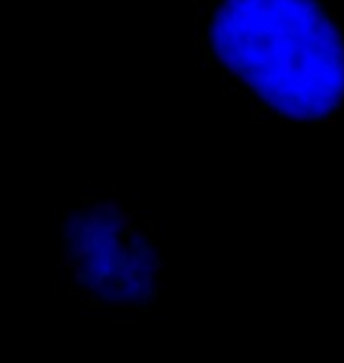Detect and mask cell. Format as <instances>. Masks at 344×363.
Segmentation results:
<instances>
[{
    "label": "cell",
    "mask_w": 344,
    "mask_h": 363,
    "mask_svg": "<svg viewBox=\"0 0 344 363\" xmlns=\"http://www.w3.org/2000/svg\"><path fill=\"white\" fill-rule=\"evenodd\" d=\"M197 49L255 120H344V12L335 0H195Z\"/></svg>",
    "instance_id": "cell-1"
},
{
    "label": "cell",
    "mask_w": 344,
    "mask_h": 363,
    "mask_svg": "<svg viewBox=\"0 0 344 363\" xmlns=\"http://www.w3.org/2000/svg\"><path fill=\"white\" fill-rule=\"evenodd\" d=\"M52 265H54V267H66V258H63V253H54V256H52Z\"/></svg>",
    "instance_id": "cell-3"
},
{
    "label": "cell",
    "mask_w": 344,
    "mask_h": 363,
    "mask_svg": "<svg viewBox=\"0 0 344 363\" xmlns=\"http://www.w3.org/2000/svg\"><path fill=\"white\" fill-rule=\"evenodd\" d=\"M70 251L75 253L77 262H87L89 258H92V253H94V246L89 244V237H80V239H73V242H70Z\"/></svg>",
    "instance_id": "cell-2"
}]
</instances>
